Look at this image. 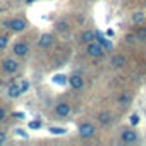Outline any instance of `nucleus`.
I'll return each mask as SVG.
<instances>
[{
    "mask_svg": "<svg viewBox=\"0 0 146 146\" xmlns=\"http://www.w3.org/2000/svg\"><path fill=\"white\" fill-rule=\"evenodd\" d=\"M95 132H96V129H95V125H93L91 122H81L79 127H78V134H79V137H83V139L93 137Z\"/></svg>",
    "mask_w": 146,
    "mask_h": 146,
    "instance_id": "1",
    "label": "nucleus"
},
{
    "mask_svg": "<svg viewBox=\"0 0 146 146\" xmlns=\"http://www.w3.org/2000/svg\"><path fill=\"white\" fill-rule=\"evenodd\" d=\"M103 52H105V48H103L98 41H91V43L86 45V53H88V57H91V58H100V57L103 55Z\"/></svg>",
    "mask_w": 146,
    "mask_h": 146,
    "instance_id": "2",
    "label": "nucleus"
},
{
    "mask_svg": "<svg viewBox=\"0 0 146 146\" xmlns=\"http://www.w3.org/2000/svg\"><path fill=\"white\" fill-rule=\"evenodd\" d=\"M53 43H55V36L52 33H43L38 40V48L40 50H48V48L53 46Z\"/></svg>",
    "mask_w": 146,
    "mask_h": 146,
    "instance_id": "3",
    "label": "nucleus"
},
{
    "mask_svg": "<svg viewBox=\"0 0 146 146\" xmlns=\"http://www.w3.org/2000/svg\"><path fill=\"white\" fill-rule=\"evenodd\" d=\"M137 139H139V136L134 129H124L120 132V141L125 144H134V143H137Z\"/></svg>",
    "mask_w": 146,
    "mask_h": 146,
    "instance_id": "4",
    "label": "nucleus"
},
{
    "mask_svg": "<svg viewBox=\"0 0 146 146\" xmlns=\"http://www.w3.org/2000/svg\"><path fill=\"white\" fill-rule=\"evenodd\" d=\"M17 69H19V62L16 58H4L2 60V70L5 74H14V72H17Z\"/></svg>",
    "mask_w": 146,
    "mask_h": 146,
    "instance_id": "5",
    "label": "nucleus"
},
{
    "mask_svg": "<svg viewBox=\"0 0 146 146\" xmlns=\"http://www.w3.org/2000/svg\"><path fill=\"white\" fill-rule=\"evenodd\" d=\"M12 53L16 57H26L29 53V45L26 41H16L12 45Z\"/></svg>",
    "mask_w": 146,
    "mask_h": 146,
    "instance_id": "6",
    "label": "nucleus"
},
{
    "mask_svg": "<svg viewBox=\"0 0 146 146\" xmlns=\"http://www.w3.org/2000/svg\"><path fill=\"white\" fill-rule=\"evenodd\" d=\"M67 81H69V86L74 91H79V90L84 88V78L81 74H72V76H69Z\"/></svg>",
    "mask_w": 146,
    "mask_h": 146,
    "instance_id": "7",
    "label": "nucleus"
},
{
    "mask_svg": "<svg viewBox=\"0 0 146 146\" xmlns=\"http://www.w3.org/2000/svg\"><path fill=\"white\" fill-rule=\"evenodd\" d=\"M55 115L60 117V119L69 117V115H70V105L65 103V102H58V103L55 105Z\"/></svg>",
    "mask_w": 146,
    "mask_h": 146,
    "instance_id": "8",
    "label": "nucleus"
},
{
    "mask_svg": "<svg viewBox=\"0 0 146 146\" xmlns=\"http://www.w3.org/2000/svg\"><path fill=\"white\" fill-rule=\"evenodd\" d=\"M26 28H28V21L24 17H16L11 21V31H14V33H21Z\"/></svg>",
    "mask_w": 146,
    "mask_h": 146,
    "instance_id": "9",
    "label": "nucleus"
},
{
    "mask_svg": "<svg viewBox=\"0 0 146 146\" xmlns=\"http://www.w3.org/2000/svg\"><path fill=\"white\" fill-rule=\"evenodd\" d=\"M125 64H127V57H125L124 53H115V55H112V58H110V65H112L113 69H122Z\"/></svg>",
    "mask_w": 146,
    "mask_h": 146,
    "instance_id": "10",
    "label": "nucleus"
},
{
    "mask_svg": "<svg viewBox=\"0 0 146 146\" xmlns=\"http://www.w3.org/2000/svg\"><path fill=\"white\" fill-rule=\"evenodd\" d=\"M81 41H83L84 45H88V43H91V41H96V33L91 31V29L83 31V33H81Z\"/></svg>",
    "mask_w": 146,
    "mask_h": 146,
    "instance_id": "11",
    "label": "nucleus"
},
{
    "mask_svg": "<svg viewBox=\"0 0 146 146\" xmlns=\"http://www.w3.org/2000/svg\"><path fill=\"white\" fill-rule=\"evenodd\" d=\"M21 95H23V91H21V86H19V84H11V86L7 88V96H9V98L14 100V98H19Z\"/></svg>",
    "mask_w": 146,
    "mask_h": 146,
    "instance_id": "12",
    "label": "nucleus"
},
{
    "mask_svg": "<svg viewBox=\"0 0 146 146\" xmlns=\"http://www.w3.org/2000/svg\"><path fill=\"white\" fill-rule=\"evenodd\" d=\"M112 113L110 112H102V113H98V122L102 124V125H110L112 124Z\"/></svg>",
    "mask_w": 146,
    "mask_h": 146,
    "instance_id": "13",
    "label": "nucleus"
},
{
    "mask_svg": "<svg viewBox=\"0 0 146 146\" xmlns=\"http://www.w3.org/2000/svg\"><path fill=\"white\" fill-rule=\"evenodd\" d=\"M117 103H119L120 107H125V105H129V103H131V96H129V95H125V93H122V95H119Z\"/></svg>",
    "mask_w": 146,
    "mask_h": 146,
    "instance_id": "14",
    "label": "nucleus"
},
{
    "mask_svg": "<svg viewBox=\"0 0 146 146\" xmlns=\"http://www.w3.org/2000/svg\"><path fill=\"white\" fill-rule=\"evenodd\" d=\"M132 23H136V24L144 23V12H134L132 14Z\"/></svg>",
    "mask_w": 146,
    "mask_h": 146,
    "instance_id": "15",
    "label": "nucleus"
},
{
    "mask_svg": "<svg viewBox=\"0 0 146 146\" xmlns=\"http://www.w3.org/2000/svg\"><path fill=\"white\" fill-rule=\"evenodd\" d=\"M7 45H9V36L7 35H0V52L5 50Z\"/></svg>",
    "mask_w": 146,
    "mask_h": 146,
    "instance_id": "16",
    "label": "nucleus"
},
{
    "mask_svg": "<svg viewBox=\"0 0 146 146\" xmlns=\"http://www.w3.org/2000/svg\"><path fill=\"white\" fill-rule=\"evenodd\" d=\"M57 29H58V31H64V33H65V31H69V24H67L65 21H60V23L57 24Z\"/></svg>",
    "mask_w": 146,
    "mask_h": 146,
    "instance_id": "17",
    "label": "nucleus"
},
{
    "mask_svg": "<svg viewBox=\"0 0 146 146\" xmlns=\"http://www.w3.org/2000/svg\"><path fill=\"white\" fill-rule=\"evenodd\" d=\"M136 36H137V40H146V28H141L136 33Z\"/></svg>",
    "mask_w": 146,
    "mask_h": 146,
    "instance_id": "18",
    "label": "nucleus"
},
{
    "mask_svg": "<svg viewBox=\"0 0 146 146\" xmlns=\"http://www.w3.org/2000/svg\"><path fill=\"white\" fill-rule=\"evenodd\" d=\"M50 131H52L53 134H65V132H67L64 127H62V129H60V127H50Z\"/></svg>",
    "mask_w": 146,
    "mask_h": 146,
    "instance_id": "19",
    "label": "nucleus"
},
{
    "mask_svg": "<svg viewBox=\"0 0 146 146\" xmlns=\"http://www.w3.org/2000/svg\"><path fill=\"white\" fill-rule=\"evenodd\" d=\"M5 141H7V134H5V131L0 129V144H4Z\"/></svg>",
    "mask_w": 146,
    "mask_h": 146,
    "instance_id": "20",
    "label": "nucleus"
},
{
    "mask_svg": "<svg viewBox=\"0 0 146 146\" xmlns=\"http://www.w3.org/2000/svg\"><path fill=\"white\" fill-rule=\"evenodd\" d=\"M125 41H127V43H136V41H137V38H136V35H127Z\"/></svg>",
    "mask_w": 146,
    "mask_h": 146,
    "instance_id": "21",
    "label": "nucleus"
},
{
    "mask_svg": "<svg viewBox=\"0 0 146 146\" xmlns=\"http://www.w3.org/2000/svg\"><path fill=\"white\" fill-rule=\"evenodd\" d=\"M19 86H21V91H23V93H26V91H28V88H29V83H28V81H23V84H19Z\"/></svg>",
    "mask_w": 146,
    "mask_h": 146,
    "instance_id": "22",
    "label": "nucleus"
},
{
    "mask_svg": "<svg viewBox=\"0 0 146 146\" xmlns=\"http://www.w3.org/2000/svg\"><path fill=\"white\" fill-rule=\"evenodd\" d=\"M5 117H7V113H5V110L0 107V122H4L5 120Z\"/></svg>",
    "mask_w": 146,
    "mask_h": 146,
    "instance_id": "23",
    "label": "nucleus"
},
{
    "mask_svg": "<svg viewBox=\"0 0 146 146\" xmlns=\"http://www.w3.org/2000/svg\"><path fill=\"white\" fill-rule=\"evenodd\" d=\"M137 122H139V117H137V115H136V113H134V115H132V117H131V124H132V125H136V124H137Z\"/></svg>",
    "mask_w": 146,
    "mask_h": 146,
    "instance_id": "24",
    "label": "nucleus"
},
{
    "mask_svg": "<svg viewBox=\"0 0 146 146\" xmlns=\"http://www.w3.org/2000/svg\"><path fill=\"white\" fill-rule=\"evenodd\" d=\"M29 127H31V129H38V127H40V122H31Z\"/></svg>",
    "mask_w": 146,
    "mask_h": 146,
    "instance_id": "25",
    "label": "nucleus"
},
{
    "mask_svg": "<svg viewBox=\"0 0 146 146\" xmlns=\"http://www.w3.org/2000/svg\"><path fill=\"white\" fill-rule=\"evenodd\" d=\"M2 26H4V28H5V29H11V21H5V23H4V24H2Z\"/></svg>",
    "mask_w": 146,
    "mask_h": 146,
    "instance_id": "26",
    "label": "nucleus"
},
{
    "mask_svg": "<svg viewBox=\"0 0 146 146\" xmlns=\"http://www.w3.org/2000/svg\"><path fill=\"white\" fill-rule=\"evenodd\" d=\"M144 5H146V0H144Z\"/></svg>",
    "mask_w": 146,
    "mask_h": 146,
    "instance_id": "27",
    "label": "nucleus"
}]
</instances>
